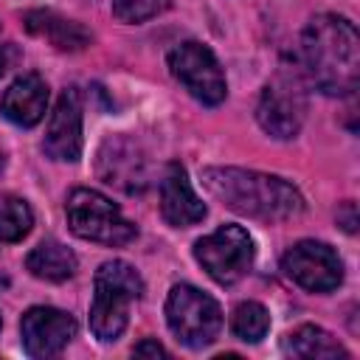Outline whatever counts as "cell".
Instances as JSON below:
<instances>
[{
	"label": "cell",
	"instance_id": "1",
	"mask_svg": "<svg viewBox=\"0 0 360 360\" xmlns=\"http://www.w3.org/2000/svg\"><path fill=\"white\" fill-rule=\"evenodd\" d=\"M301 65L323 96H352L360 73V37L352 20L318 14L301 34Z\"/></svg>",
	"mask_w": 360,
	"mask_h": 360
},
{
	"label": "cell",
	"instance_id": "2",
	"mask_svg": "<svg viewBox=\"0 0 360 360\" xmlns=\"http://www.w3.org/2000/svg\"><path fill=\"white\" fill-rule=\"evenodd\" d=\"M202 186L225 208L262 222L292 219L304 211L301 191L278 174L236 166H211L202 172Z\"/></svg>",
	"mask_w": 360,
	"mask_h": 360
},
{
	"label": "cell",
	"instance_id": "3",
	"mask_svg": "<svg viewBox=\"0 0 360 360\" xmlns=\"http://www.w3.org/2000/svg\"><path fill=\"white\" fill-rule=\"evenodd\" d=\"M143 295L141 273L124 262L110 259L96 270L93 304H90V332L101 343H112L124 335L129 321V304Z\"/></svg>",
	"mask_w": 360,
	"mask_h": 360
},
{
	"label": "cell",
	"instance_id": "4",
	"mask_svg": "<svg viewBox=\"0 0 360 360\" xmlns=\"http://www.w3.org/2000/svg\"><path fill=\"white\" fill-rule=\"evenodd\" d=\"M65 217L79 239L121 248L135 239V225L121 214V208L96 188H73L65 202Z\"/></svg>",
	"mask_w": 360,
	"mask_h": 360
},
{
	"label": "cell",
	"instance_id": "5",
	"mask_svg": "<svg viewBox=\"0 0 360 360\" xmlns=\"http://www.w3.org/2000/svg\"><path fill=\"white\" fill-rule=\"evenodd\" d=\"M166 323L183 346L205 349L222 329V309L194 284H174L166 295Z\"/></svg>",
	"mask_w": 360,
	"mask_h": 360
},
{
	"label": "cell",
	"instance_id": "6",
	"mask_svg": "<svg viewBox=\"0 0 360 360\" xmlns=\"http://www.w3.org/2000/svg\"><path fill=\"white\" fill-rule=\"evenodd\" d=\"M304 118H307V93L298 73L278 70L259 96L256 104L259 127L278 141H290L298 135Z\"/></svg>",
	"mask_w": 360,
	"mask_h": 360
},
{
	"label": "cell",
	"instance_id": "7",
	"mask_svg": "<svg viewBox=\"0 0 360 360\" xmlns=\"http://www.w3.org/2000/svg\"><path fill=\"white\" fill-rule=\"evenodd\" d=\"M253 239L242 225H219L194 242V259L217 284H233L253 267Z\"/></svg>",
	"mask_w": 360,
	"mask_h": 360
},
{
	"label": "cell",
	"instance_id": "8",
	"mask_svg": "<svg viewBox=\"0 0 360 360\" xmlns=\"http://www.w3.org/2000/svg\"><path fill=\"white\" fill-rule=\"evenodd\" d=\"M169 70L172 76L205 107H217L228 96L225 73L214 56V51L202 42H180L169 51Z\"/></svg>",
	"mask_w": 360,
	"mask_h": 360
},
{
	"label": "cell",
	"instance_id": "9",
	"mask_svg": "<svg viewBox=\"0 0 360 360\" xmlns=\"http://www.w3.org/2000/svg\"><path fill=\"white\" fill-rule=\"evenodd\" d=\"M281 270L290 281L309 292H332L343 281V262L326 242L301 239L281 256Z\"/></svg>",
	"mask_w": 360,
	"mask_h": 360
},
{
	"label": "cell",
	"instance_id": "10",
	"mask_svg": "<svg viewBox=\"0 0 360 360\" xmlns=\"http://www.w3.org/2000/svg\"><path fill=\"white\" fill-rule=\"evenodd\" d=\"M76 318L56 307H31L20 321L22 349L31 357H53L76 338Z\"/></svg>",
	"mask_w": 360,
	"mask_h": 360
},
{
	"label": "cell",
	"instance_id": "11",
	"mask_svg": "<svg viewBox=\"0 0 360 360\" xmlns=\"http://www.w3.org/2000/svg\"><path fill=\"white\" fill-rule=\"evenodd\" d=\"M82 93L79 87L62 90L45 129L42 152L51 160L62 163H76L82 158Z\"/></svg>",
	"mask_w": 360,
	"mask_h": 360
},
{
	"label": "cell",
	"instance_id": "12",
	"mask_svg": "<svg viewBox=\"0 0 360 360\" xmlns=\"http://www.w3.org/2000/svg\"><path fill=\"white\" fill-rule=\"evenodd\" d=\"M160 214L172 228H188L205 219V202L194 194L191 180L180 163H169L160 180Z\"/></svg>",
	"mask_w": 360,
	"mask_h": 360
},
{
	"label": "cell",
	"instance_id": "13",
	"mask_svg": "<svg viewBox=\"0 0 360 360\" xmlns=\"http://www.w3.org/2000/svg\"><path fill=\"white\" fill-rule=\"evenodd\" d=\"M48 110V84L39 73L17 76L0 98V112L17 127H37Z\"/></svg>",
	"mask_w": 360,
	"mask_h": 360
},
{
	"label": "cell",
	"instance_id": "14",
	"mask_svg": "<svg viewBox=\"0 0 360 360\" xmlns=\"http://www.w3.org/2000/svg\"><path fill=\"white\" fill-rule=\"evenodd\" d=\"M25 28L34 34V37H42L45 42H51L56 51H82L90 45V31L76 22V20H68L51 8H34V11H25L22 17Z\"/></svg>",
	"mask_w": 360,
	"mask_h": 360
},
{
	"label": "cell",
	"instance_id": "15",
	"mask_svg": "<svg viewBox=\"0 0 360 360\" xmlns=\"http://www.w3.org/2000/svg\"><path fill=\"white\" fill-rule=\"evenodd\" d=\"M76 253L56 242V239H45L39 242L28 256H25V267L31 276L42 278V281H65L76 273Z\"/></svg>",
	"mask_w": 360,
	"mask_h": 360
},
{
	"label": "cell",
	"instance_id": "16",
	"mask_svg": "<svg viewBox=\"0 0 360 360\" xmlns=\"http://www.w3.org/2000/svg\"><path fill=\"white\" fill-rule=\"evenodd\" d=\"M284 352L292 357H349V352L321 326L304 323L284 335Z\"/></svg>",
	"mask_w": 360,
	"mask_h": 360
},
{
	"label": "cell",
	"instance_id": "17",
	"mask_svg": "<svg viewBox=\"0 0 360 360\" xmlns=\"http://www.w3.org/2000/svg\"><path fill=\"white\" fill-rule=\"evenodd\" d=\"M107 149H110V155L101 152V163H110V169L104 166L101 174L107 177V183L135 191V186L143 183V160L135 155V146L127 141H110Z\"/></svg>",
	"mask_w": 360,
	"mask_h": 360
},
{
	"label": "cell",
	"instance_id": "18",
	"mask_svg": "<svg viewBox=\"0 0 360 360\" xmlns=\"http://www.w3.org/2000/svg\"><path fill=\"white\" fill-rule=\"evenodd\" d=\"M270 329V312L259 301H242L236 304L231 315V332L245 343H259Z\"/></svg>",
	"mask_w": 360,
	"mask_h": 360
},
{
	"label": "cell",
	"instance_id": "19",
	"mask_svg": "<svg viewBox=\"0 0 360 360\" xmlns=\"http://www.w3.org/2000/svg\"><path fill=\"white\" fill-rule=\"evenodd\" d=\"M34 225L31 205L22 197L0 200V242H20Z\"/></svg>",
	"mask_w": 360,
	"mask_h": 360
},
{
	"label": "cell",
	"instance_id": "20",
	"mask_svg": "<svg viewBox=\"0 0 360 360\" xmlns=\"http://www.w3.org/2000/svg\"><path fill=\"white\" fill-rule=\"evenodd\" d=\"M172 0H112V17L127 25L146 22L169 8Z\"/></svg>",
	"mask_w": 360,
	"mask_h": 360
},
{
	"label": "cell",
	"instance_id": "21",
	"mask_svg": "<svg viewBox=\"0 0 360 360\" xmlns=\"http://www.w3.org/2000/svg\"><path fill=\"white\" fill-rule=\"evenodd\" d=\"M132 354H138V357H166L169 352H166L158 340H143V343H138V346L132 349Z\"/></svg>",
	"mask_w": 360,
	"mask_h": 360
},
{
	"label": "cell",
	"instance_id": "22",
	"mask_svg": "<svg viewBox=\"0 0 360 360\" xmlns=\"http://www.w3.org/2000/svg\"><path fill=\"white\" fill-rule=\"evenodd\" d=\"M338 222H343V231L354 233V228H357V214H354V202H343V208L338 211Z\"/></svg>",
	"mask_w": 360,
	"mask_h": 360
},
{
	"label": "cell",
	"instance_id": "23",
	"mask_svg": "<svg viewBox=\"0 0 360 360\" xmlns=\"http://www.w3.org/2000/svg\"><path fill=\"white\" fill-rule=\"evenodd\" d=\"M6 68H8V51H6V48H0V76L6 73Z\"/></svg>",
	"mask_w": 360,
	"mask_h": 360
},
{
	"label": "cell",
	"instance_id": "24",
	"mask_svg": "<svg viewBox=\"0 0 360 360\" xmlns=\"http://www.w3.org/2000/svg\"><path fill=\"white\" fill-rule=\"evenodd\" d=\"M3 163H6V158H3V149H0V169H3Z\"/></svg>",
	"mask_w": 360,
	"mask_h": 360
},
{
	"label": "cell",
	"instance_id": "25",
	"mask_svg": "<svg viewBox=\"0 0 360 360\" xmlns=\"http://www.w3.org/2000/svg\"><path fill=\"white\" fill-rule=\"evenodd\" d=\"M0 326H3V318H0Z\"/></svg>",
	"mask_w": 360,
	"mask_h": 360
}]
</instances>
